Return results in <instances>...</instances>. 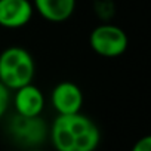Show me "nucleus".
I'll use <instances>...</instances> for the list:
<instances>
[{
    "label": "nucleus",
    "instance_id": "nucleus-3",
    "mask_svg": "<svg viewBox=\"0 0 151 151\" xmlns=\"http://www.w3.org/2000/svg\"><path fill=\"white\" fill-rule=\"evenodd\" d=\"M92 50L104 58H117L127 50L129 39L124 30L114 24H101L89 36Z\"/></svg>",
    "mask_w": 151,
    "mask_h": 151
},
{
    "label": "nucleus",
    "instance_id": "nucleus-1",
    "mask_svg": "<svg viewBox=\"0 0 151 151\" xmlns=\"http://www.w3.org/2000/svg\"><path fill=\"white\" fill-rule=\"evenodd\" d=\"M55 151H95L101 141L96 123L82 113L58 114L49 127Z\"/></svg>",
    "mask_w": 151,
    "mask_h": 151
},
{
    "label": "nucleus",
    "instance_id": "nucleus-4",
    "mask_svg": "<svg viewBox=\"0 0 151 151\" xmlns=\"http://www.w3.org/2000/svg\"><path fill=\"white\" fill-rule=\"evenodd\" d=\"M9 133L19 145L25 148H36L40 147L49 136V127L40 116L24 117L15 114L9 123Z\"/></svg>",
    "mask_w": 151,
    "mask_h": 151
},
{
    "label": "nucleus",
    "instance_id": "nucleus-11",
    "mask_svg": "<svg viewBox=\"0 0 151 151\" xmlns=\"http://www.w3.org/2000/svg\"><path fill=\"white\" fill-rule=\"evenodd\" d=\"M25 151H47V150H43L40 147H36V148H27Z\"/></svg>",
    "mask_w": 151,
    "mask_h": 151
},
{
    "label": "nucleus",
    "instance_id": "nucleus-7",
    "mask_svg": "<svg viewBox=\"0 0 151 151\" xmlns=\"http://www.w3.org/2000/svg\"><path fill=\"white\" fill-rule=\"evenodd\" d=\"M12 102L15 113L24 117H37L45 110V95L33 83L18 88L14 93Z\"/></svg>",
    "mask_w": 151,
    "mask_h": 151
},
{
    "label": "nucleus",
    "instance_id": "nucleus-9",
    "mask_svg": "<svg viewBox=\"0 0 151 151\" xmlns=\"http://www.w3.org/2000/svg\"><path fill=\"white\" fill-rule=\"evenodd\" d=\"M9 104H11V91L0 82V119L6 114Z\"/></svg>",
    "mask_w": 151,
    "mask_h": 151
},
{
    "label": "nucleus",
    "instance_id": "nucleus-6",
    "mask_svg": "<svg viewBox=\"0 0 151 151\" xmlns=\"http://www.w3.org/2000/svg\"><path fill=\"white\" fill-rule=\"evenodd\" d=\"M33 15L31 0H0V27L9 30L25 27Z\"/></svg>",
    "mask_w": 151,
    "mask_h": 151
},
{
    "label": "nucleus",
    "instance_id": "nucleus-10",
    "mask_svg": "<svg viewBox=\"0 0 151 151\" xmlns=\"http://www.w3.org/2000/svg\"><path fill=\"white\" fill-rule=\"evenodd\" d=\"M132 151H151V136L145 135L141 139H138L132 147Z\"/></svg>",
    "mask_w": 151,
    "mask_h": 151
},
{
    "label": "nucleus",
    "instance_id": "nucleus-2",
    "mask_svg": "<svg viewBox=\"0 0 151 151\" xmlns=\"http://www.w3.org/2000/svg\"><path fill=\"white\" fill-rule=\"evenodd\" d=\"M36 64L31 53L21 46H9L0 53V82L9 91L33 83Z\"/></svg>",
    "mask_w": 151,
    "mask_h": 151
},
{
    "label": "nucleus",
    "instance_id": "nucleus-5",
    "mask_svg": "<svg viewBox=\"0 0 151 151\" xmlns=\"http://www.w3.org/2000/svg\"><path fill=\"white\" fill-rule=\"evenodd\" d=\"M83 101V92L74 82H59L50 92V105L58 114L80 113Z\"/></svg>",
    "mask_w": 151,
    "mask_h": 151
},
{
    "label": "nucleus",
    "instance_id": "nucleus-8",
    "mask_svg": "<svg viewBox=\"0 0 151 151\" xmlns=\"http://www.w3.org/2000/svg\"><path fill=\"white\" fill-rule=\"evenodd\" d=\"M34 12L49 22H64L71 18L76 0H33Z\"/></svg>",
    "mask_w": 151,
    "mask_h": 151
}]
</instances>
